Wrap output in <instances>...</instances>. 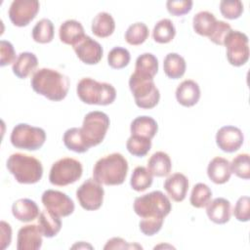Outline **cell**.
<instances>
[{
    "label": "cell",
    "instance_id": "cell-1",
    "mask_svg": "<svg viewBox=\"0 0 250 250\" xmlns=\"http://www.w3.org/2000/svg\"><path fill=\"white\" fill-rule=\"evenodd\" d=\"M33 91L50 101L60 102L63 100L69 89V78L53 68H39L30 80Z\"/></svg>",
    "mask_w": 250,
    "mask_h": 250
},
{
    "label": "cell",
    "instance_id": "cell-2",
    "mask_svg": "<svg viewBox=\"0 0 250 250\" xmlns=\"http://www.w3.org/2000/svg\"><path fill=\"white\" fill-rule=\"evenodd\" d=\"M128 162L119 152H113L100 158L93 169V179L101 185L118 186L124 183Z\"/></svg>",
    "mask_w": 250,
    "mask_h": 250
},
{
    "label": "cell",
    "instance_id": "cell-3",
    "mask_svg": "<svg viewBox=\"0 0 250 250\" xmlns=\"http://www.w3.org/2000/svg\"><path fill=\"white\" fill-rule=\"evenodd\" d=\"M6 166L20 184H36L43 176L42 163L37 158L24 153L16 152L11 154Z\"/></svg>",
    "mask_w": 250,
    "mask_h": 250
},
{
    "label": "cell",
    "instance_id": "cell-4",
    "mask_svg": "<svg viewBox=\"0 0 250 250\" xmlns=\"http://www.w3.org/2000/svg\"><path fill=\"white\" fill-rule=\"evenodd\" d=\"M76 93L81 102L87 104L107 105L116 98V90L111 84L90 77H84L78 82Z\"/></svg>",
    "mask_w": 250,
    "mask_h": 250
},
{
    "label": "cell",
    "instance_id": "cell-5",
    "mask_svg": "<svg viewBox=\"0 0 250 250\" xmlns=\"http://www.w3.org/2000/svg\"><path fill=\"white\" fill-rule=\"evenodd\" d=\"M133 208L135 213L142 219H164L171 212L172 205L169 198L162 191L154 190L137 197Z\"/></svg>",
    "mask_w": 250,
    "mask_h": 250
},
{
    "label": "cell",
    "instance_id": "cell-6",
    "mask_svg": "<svg viewBox=\"0 0 250 250\" xmlns=\"http://www.w3.org/2000/svg\"><path fill=\"white\" fill-rule=\"evenodd\" d=\"M129 88L135 99L137 106L150 109L156 106L160 100V93L155 86L153 78L132 73L129 78Z\"/></svg>",
    "mask_w": 250,
    "mask_h": 250
},
{
    "label": "cell",
    "instance_id": "cell-7",
    "mask_svg": "<svg viewBox=\"0 0 250 250\" xmlns=\"http://www.w3.org/2000/svg\"><path fill=\"white\" fill-rule=\"evenodd\" d=\"M109 123V117L103 111L95 110L85 115L81 127V134L89 147L96 146L104 141Z\"/></svg>",
    "mask_w": 250,
    "mask_h": 250
},
{
    "label": "cell",
    "instance_id": "cell-8",
    "mask_svg": "<svg viewBox=\"0 0 250 250\" xmlns=\"http://www.w3.org/2000/svg\"><path fill=\"white\" fill-rule=\"evenodd\" d=\"M11 144L16 148L25 150H37L46 141V132L40 127H34L26 123L17 124L11 133Z\"/></svg>",
    "mask_w": 250,
    "mask_h": 250
},
{
    "label": "cell",
    "instance_id": "cell-9",
    "mask_svg": "<svg viewBox=\"0 0 250 250\" xmlns=\"http://www.w3.org/2000/svg\"><path fill=\"white\" fill-rule=\"evenodd\" d=\"M82 173L83 168L80 161L71 157H64L53 163L49 181L54 186L64 187L78 181Z\"/></svg>",
    "mask_w": 250,
    "mask_h": 250
},
{
    "label": "cell",
    "instance_id": "cell-10",
    "mask_svg": "<svg viewBox=\"0 0 250 250\" xmlns=\"http://www.w3.org/2000/svg\"><path fill=\"white\" fill-rule=\"evenodd\" d=\"M227 59L233 66H241L249 60L248 36L238 30H230L224 41Z\"/></svg>",
    "mask_w": 250,
    "mask_h": 250
},
{
    "label": "cell",
    "instance_id": "cell-11",
    "mask_svg": "<svg viewBox=\"0 0 250 250\" xmlns=\"http://www.w3.org/2000/svg\"><path fill=\"white\" fill-rule=\"evenodd\" d=\"M104 195V188L93 178L87 179L76 190L80 206L87 211L98 210L103 204Z\"/></svg>",
    "mask_w": 250,
    "mask_h": 250
},
{
    "label": "cell",
    "instance_id": "cell-12",
    "mask_svg": "<svg viewBox=\"0 0 250 250\" xmlns=\"http://www.w3.org/2000/svg\"><path fill=\"white\" fill-rule=\"evenodd\" d=\"M40 4L36 0H15L9 8V18L12 23L19 27L29 24L39 12Z\"/></svg>",
    "mask_w": 250,
    "mask_h": 250
},
{
    "label": "cell",
    "instance_id": "cell-13",
    "mask_svg": "<svg viewBox=\"0 0 250 250\" xmlns=\"http://www.w3.org/2000/svg\"><path fill=\"white\" fill-rule=\"evenodd\" d=\"M41 200L47 210L60 217H67L71 215L75 208L74 202L69 196L55 189L45 190L42 194Z\"/></svg>",
    "mask_w": 250,
    "mask_h": 250
},
{
    "label": "cell",
    "instance_id": "cell-14",
    "mask_svg": "<svg viewBox=\"0 0 250 250\" xmlns=\"http://www.w3.org/2000/svg\"><path fill=\"white\" fill-rule=\"evenodd\" d=\"M244 142L242 131L231 125L221 127L216 134V144L225 152H234L238 150Z\"/></svg>",
    "mask_w": 250,
    "mask_h": 250
},
{
    "label": "cell",
    "instance_id": "cell-15",
    "mask_svg": "<svg viewBox=\"0 0 250 250\" xmlns=\"http://www.w3.org/2000/svg\"><path fill=\"white\" fill-rule=\"evenodd\" d=\"M73 50L77 58L86 64H97L104 54L102 45L88 35L73 46Z\"/></svg>",
    "mask_w": 250,
    "mask_h": 250
},
{
    "label": "cell",
    "instance_id": "cell-16",
    "mask_svg": "<svg viewBox=\"0 0 250 250\" xmlns=\"http://www.w3.org/2000/svg\"><path fill=\"white\" fill-rule=\"evenodd\" d=\"M42 232L37 225H26L18 231V250H37L42 246Z\"/></svg>",
    "mask_w": 250,
    "mask_h": 250
},
{
    "label": "cell",
    "instance_id": "cell-17",
    "mask_svg": "<svg viewBox=\"0 0 250 250\" xmlns=\"http://www.w3.org/2000/svg\"><path fill=\"white\" fill-rule=\"evenodd\" d=\"M163 187L170 198L176 202H181L188 193V180L182 173H174L165 180Z\"/></svg>",
    "mask_w": 250,
    "mask_h": 250
},
{
    "label": "cell",
    "instance_id": "cell-18",
    "mask_svg": "<svg viewBox=\"0 0 250 250\" xmlns=\"http://www.w3.org/2000/svg\"><path fill=\"white\" fill-rule=\"evenodd\" d=\"M177 102L186 107H190L196 104L200 99L199 85L190 79L184 80L176 90Z\"/></svg>",
    "mask_w": 250,
    "mask_h": 250
},
{
    "label": "cell",
    "instance_id": "cell-19",
    "mask_svg": "<svg viewBox=\"0 0 250 250\" xmlns=\"http://www.w3.org/2000/svg\"><path fill=\"white\" fill-rule=\"evenodd\" d=\"M206 207L207 216L213 223L223 225L229 221L231 210L230 202L228 199L224 197H217L210 201Z\"/></svg>",
    "mask_w": 250,
    "mask_h": 250
},
{
    "label": "cell",
    "instance_id": "cell-20",
    "mask_svg": "<svg viewBox=\"0 0 250 250\" xmlns=\"http://www.w3.org/2000/svg\"><path fill=\"white\" fill-rule=\"evenodd\" d=\"M59 36L62 43L75 46L86 36V34L81 22L75 20H67L61 24Z\"/></svg>",
    "mask_w": 250,
    "mask_h": 250
},
{
    "label": "cell",
    "instance_id": "cell-21",
    "mask_svg": "<svg viewBox=\"0 0 250 250\" xmlns=\"http://www.w3.org/2000/svg\"><path fill=\"white\" fill-rule=\"evenodd\" d=\"M207 175L214 184L222 185L227 183L231 176L229 161L220 156L213 158L208 164Z\"/></svg>",
    "mask_w": 250,
    "mask_h": 250
},
{
    "label": "cell",
    "instance_id": "cell-22",
    "mask_svg": "<svg viewBox=\"0 0 250 250\" xmlns=\"http://www.w3.org/2000/svg\"><path fill=\"white\" fill-rule=\"evenodd\" d=\"M13 216L20 222L28 223L39 216V207L36 202L28 198L16 200L12 205Z\"/></svg>",
    "mask_w": 250,
    "mask_h": 250
},
{
    "label": "cell",
    "instance_id": "cell-23",
    "mask_svg": "<svg viewBox=\"0 0 250 250\" xmlns=\"http://www.w3.org/2000/svg\"><path fill=\"white\" fill-rule=\"evenodd\" d=\"M37 65L38 60L33 53L22 52L17 57L13 63L12 70L17 77L24 79L37 67Z\"/></svg>",
    "mask_w": 250,
    "mask_h": 250
},
{
    "label": "cell",
    "instance_id": "cell-24",
    "mask_svg": "<svg viewBox=\"0 0 250 250\" xmlns=\"http://www.w3.org/2000/svg\"><path fill=\"white\" fill-rule=\"evenodd\" d=\"M130 131L131 135L140 136L151 140L158 131V125L152 117L142 115L136 117L132 121Z\"/></svg>",
    "mask_w": 250,
    "mask_h": 250
},
{
    "label": "cell",
    "instance_id": "cell-25",
    "mask_svg": "<svg viewBox=\"0 0 250 250\" xmlns=\"http://www.w3.org/2000/svg\"><path fill=\"white\" fill-rule=\"evenodd\" d=\"M38 227L43 236L51 238L60 232L62 229V221L60 216L46 209L39 214Z\"/></svg>",
    "mask_w": 250,
    "mask_h": 250
},
{
    "label": "cell",
    "instance_id": "cell-26",
    "mask_svg": "<svg viewBox=\"0 0 250 250\" xmlns=\"http://www.w3.org/2000/svg\"><path fill=\"white\" fill-rule=\"evenodd\" d=\"M172 169L170 156L164 151L154 152L147 161V170L152 176L165 177L168 176Z\"/></svg>",
    "mask_w": 250,
    "mask_h": 250
},
{
    "label": "cell",
    "instance_id": "cell-27",
    "mask_svg": "<svg viewBox=\"0 0 250 250\" xmlns=\"http://www.w3.org/2000/svg\"><path fill=\"white\" fill-rule=\"evenodd\" d=\"M91 29L97 37L105 38L113 33L115 29V21L110 14L101 12L93 19Z\"/></svg>",
    "mask_w": 250,
    "mask_h": 250
},
{
    "label": "cell",
    "instance_id": "cell-28",
    "mask_svg": "<svg viewBox=\"0 0 250 250\" xmlns=\"http://www.w3.org/2000/svg\"><path fill=\"white\" fill-rule=\"evenodd\" d=\"M186 61L177 53H169L163 61V70L167 77L171 79H179L186 72Z\"/></svg>",
    "mask_w": 250,
    "mask_h": 250
},
{
    "label": "cell",
    "instance_id": "cell-29",
    "mask_svg": "<svg viewBox=\"0 0 250 250\" xmlns=\"http://www.w3.org/2000/svg\"><path fill=\"white\" fill-rule=\"evenodd\" d=\"M217 21L216 17L212 13L208 11H201L193 17L192 26L197 34L209 37L214 31Z\"/></svg>",
    "mask_w": 250,
    "mask_h": 250
},
{
    "label": "cell",
    "instance_id": "cell-30",
    "mask_svg": "<svg viewBox=\"0 0 250 250\" xmlns=\"http://www.w3.org/2000/svg\"><path fill=\"white\" fill-rule=\"evenodd\" d=\"M158 71V60L151 53H144L136 60L135 72L153 78Z\"/></svg>",
    "mask_w": 250,
    "mask_h": 250
},
{
    "label": "cell",
    "instance_id": "cell-31",
    "mask_svg": "<svg viewBox=\"0 0 250 250\" xmlns=\"http://www.w3.org/2000/svg\"><path fill=\"white\" fill-rule=\"evenodd\" d=\"M62 141L67 149L77 153L86 152L90 148L82 137L81 128L73 127L67 129L63 134Z\"/></svg>",
    "mask_w": 250,
    "mask_h": 250
},
{
    "label": "cell",
    "instance_id": "cell-32",
    "mask_svg": "<svg viewBox=\"0 0 250 250\" xmlns=\"http://www.w3.org/2000/svg\"><path fill=\"white\" fill-rule=\"evenodd\" d=\"M176 35L174 23L169 19H162L156 22L152 30V37L155 42L166 44L171 42Z\"/></svg>",
    "mask_w": 250,
    "mask_h": 250
},
{
    "label": "cell",
    "instance_id": "cell-33",
    "mask_svg": "<svg viewBox=\"0 0 250 250\" xmlns=\"http://www.w3.org/2000/svg\"><path fill=\"white\" fill-rule=\"evenodd\" d=\"M55 27L49 19H42L32 28V38L40 44L50 43L54 39Z\"/></svg>",
    "mask_w": 250,
    "mask_h": 250
},
{
    "label": "cell",
    "instance_id": "cell-34",
    "mask_svg": "<svg viewBox=\"0 0 250 250\" xmlns=\"http://www.w3.org/2000/svg\"><path fill=\"white\" fill-rule=\"evenodd\" d=\"M152 181V175L147 170V168L144 166H138L132 173L130 185L134 190L144 191L151 186Z\"/></svg>",
    "mask_w": 250,
    "mask_h": 250
},
{
    "label": "cell",
    "instance_id": "cell-35",
    "mask_svg": "<svg viewBox=\"0 0 250 250\" xmlns=\"http://www.w3.org/2000/svg\"><path fill=\"white\" fill-rule=\"evenodd\" d=\"M212 198L211 188L203 183H198L193 186L189 197L190 204L195 208H203L208 205Z\"/></svg>",
    "mask_w": 250,
    "mask_h": 250
},
{
    "label": "cell",
    "instance_id": "cell-36",
    "mask_svg": "<svg viewBox=\"0 0 250 250\" xmlns=\"http://www.w3.org/2000/svg\"><path fill=\"white\" fill-rule=\"evenodd\" d=\"M148 27L144 22H135L131 24L125 32V40L128 44L138 46L143 44L148 37Z\"/></svg>",
    "mask_w": 250,
    "mask_h": 250
},
{
    "label": "cell",
    "instance_id": "cell-37",
    "mask_svg": "<svg viewBox=\"0 0 250 250\" xmlns=\"http://www.w3.org/2000/svg\"><path fill=\"white\" fill-rule=\"evenodd\" d=\"M126 147L128 151L137 157H144L151 148V140L140 136L131 135L127 140Z\"/></svg>",
    "mask_w": 250,
    "mask_h": 250
},
{
    "label": "cell",
    "instance_id": "cell-38",
    "mask_svg": "<svg viewBox=\"0 0 250 250\" xmlns=\"http://www.w3.org/2000/svg\"><path fill=\"white\" fill-rule=\"evenodd\" d=\"M131 56L129 51L123 47L112 48L107 55V62L111 68L121 69L127 66L130 62Z\"/></svg>",
    "mask_w": 250,
    "mask_h": 250
},
{
    "label": "cell",
    "instance_id": "cell-39",
    "mask_svg": "<svg viewBox=\"0 0 250 250\" xmlns=\"http://www.w3.org/2000/svg\"><path fill=\"white\" fill-rule=\"evenodd\" d=\"M231 173L238 178L248 180L250 178V158L248 153H240L236 155L230 163Z\"/></svg>",
    "mask_w": 250,
    "mask_h": 250
},
{
    "label": "cell",
    "instance_id": "cell-40",
    "mask_svg": "<svg viewBox=\"0 0 250 250\" xmlns=\"http://www.w3.org/2000/svg\"><path fill=\"white\" fill-rule=\"evenodd\" d=\"M220 11L224 18L228 20H235L242 15L243 4L239 0H223L220 2Z\"/></svg>",
    "mask_w": 250,
    "mask_h": 250
},
{
    "label": "cell",
    "instance_id": "cell-41",
    "mask_svg": "<svg viewBox=\"0 0 250 250\" xmlns=\"http://www.w3.org/2000/svg\"><path fill=\"white\" fill-rule=\"evenodd\" d=\"M233 215L239 222H248L250 219V198L248 196H241L235 203L233 208Z\"/></svg>",
    "mask_w": 250,
    "mask_h": 250
},
{
    "label": "cell",
    "instance_id": "cell-42",
    "mask_svg": "<svg viewBox=\"0 0 250 250\" xmlns=\"http://www.w3.org/2000/svg\"><path fill=\"white\" fill-rule=\"evenodd\" d=\"M163 222H164V219H157V218L142 219L139 223L140 230L146 236H152L161 229Z\"/></svg>",
    "mask_w": 250,
    "mask_h": 250
},
{
    "label": "cell",
    "instance_id": "cell-43",
    "mask_svg": "<svg viewBox=\"0 0 250 250\" xmlns=\"http://www.w3.org/2000/svg\"><path fill=\"white\" fill-rule=\"evenodd\" d=\"M192 4L193 3L190 0H184V1L169 0L166 2V8L169 14L176 17H180L189 13L192 8Z\"/></svg>",
    "mask_w": 250,
    "mask_h": 250
},
{
    "label": "cell",
    "instance_id": "cell-44",
    "mask_svg": "<svg viewBox=\"0 0 250 250\" xmlns=\"http://www.w3.org/2000/svg\"><path fill=\"white\" fill-rule=\"evenodd\" d=\"M16 52L13 44L7 40L0 41V65L5 66L14 63L16 61Z\"/></svg>",
    "mask_w": 250,
    "mask_h": 250
},
{
    "label": "cell",
    "instance_id": "cell-45",
    "mask_svg": "<svg viewBox=\"0 0 250 250\" xmlns=\"http://www.w3.org/2000/svg\"><path fill=\"white\" fill-rule=\"evenodd\" d=\"M230 30H231V26L228 22L224 21H218L213 33L208 38L213 43L223 46L225 38L227 37V35Z\"/></svg>",
    "mask_w": 250,
    "mask_h": 250
},
{
    "label": "cell",
    "instance_id": "cell-46",
    "mask_svg": "<svg viewBox=\"0 0 250 250\" xmlns=\"http://www.w3.org/2000/svg\"><path fill=\"white\" fill-rule=\"evenodd\" d=\"M0 228H1V236H0V239H1V249L4 250V249H6L11 244V240H12V228L5 221H1Z\"/></svg>",
    "mask_w": 250,
    "mask_h": 250
},
{
    "label": "cell",
    "instance_id": "cell-47",
    "mask_svg": "<svg viewBox=\"0 0 250 250\" xmlns=\"http://www.w3.org/2000/svg\"><path fill=\"white\" fill-rule=\"evenodd\" d=\"M134 247L133 245H129L127 241H125L121 237H112L107 240L106 244L104 245V249H126Z\"/></svg>",
    "mask_w": 250,
    "mask_h": 250
}]
</instances>
